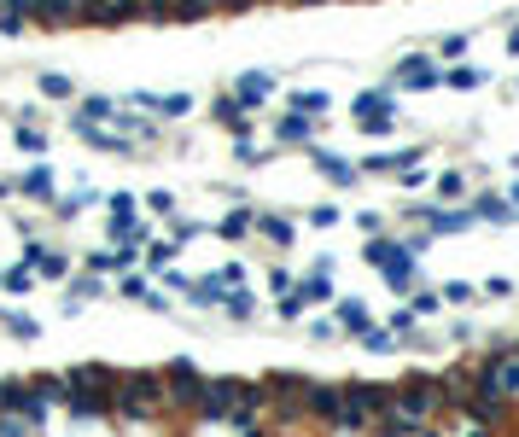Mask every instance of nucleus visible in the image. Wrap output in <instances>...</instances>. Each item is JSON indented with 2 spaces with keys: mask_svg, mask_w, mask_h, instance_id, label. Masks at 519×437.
Returning a JSON list of instances; mask_svg holds the SVG:
<instances>
[{
  "mask_svg": "<svg viewBox=\"0 0 519 437\" xmlns=\"http://www.w3.org/2000/svg\"><path fill=\"white\" fill-rule=\"evenodd\" d=\"M315 129H321V123L298 117V111H280V117H275V146H310Z\"/></svg>",
  "mask_w": 519,
  "mask_h": 437,
  "instance_id": "a211bd4d",
  "label": "nucleus"
},
{
  "mask_svg": "<svg viewBox=\"0 0 519 437\" xmlns=\"http://www.w3.org/2000/svg\"><path fill=\"white\" fill-rule=\"evenodd\" d=\"M140 269V251L135 245H105V251H88V274H135Z\"/></svg>",
  "mask_w": 519,
  "mask_h": 437,
  "instance_id": "9b49d317",
  "label": "nucleus"
},
{
  "mask_svg": "<svg viewBox=\"0 0 519 437\" xmlns=\"http://www.w3.org/2000/svg\"><path fill=\"white\" fill-rule=\"evenodd\" d=\"M467 199V169H444V175H432V204H455Z\"/></svg>",
  "mask_w": 519,
  "mask_h": 437,
  "instance_id": "aec40b11",
  "label": "nucleus"
},
{
  "mask_svg": "<svg viewBox=\"0 0 519 437\" xmlns=\"http://www.w3.org/2000/svg\"><path fill=\"white\" fill-rule=\"evenodd\" d=\"M257 239H263L269 251H292V239H298V216L263 210V216H257Z\"/></svg>",
  "mask_w": 519,
  "mask_h": 437,
  "instance_id": "f8f14e48",
  "label": "nucleus"
},
{
  "mask_svg": "<svg viewBox=\"0 0 519 437\" xmlns=\"http://www.w3.org/2000/svg\"><path fill=\"white\" fill-rule=\"evenodd\" d=\"M30 286H35L30 269H6V274H0V292H30Z\"/></svg>",
  "mask_w": 519,
  "mask_h": 437,
  "instance_id": "473e14b6",
  "label": "nucleus"
},
{
  "mask_svg": "<svg viewBox=\"0 0 519 437\" xmlns=\"http://www.w3.org/2000/svg\"><path fill=\"white\" fill-rule=\"evenodd\" d=\"M12 187H18L24 199H47V204H53V187H59V175H53V164H35V169H24Z\"/></svg>",
  "mask_w": 519,
  "mask_h": 437,
  "instance_id": "6ab92c4d",
  "label": "nucleus"
},
{
  "mask_svg": "<svg viewBox=\"0 0 519 437\" xmlns=\"http://www.w3.org/2000/svg\"><path fill=\"white\" fill-rule=\"evenodd\" d=\"M391 94H426V88H444V59L426 47V53H403L397 65H391V82H385Z\"/></svg>",
  "mask_w": 519,
  "mask_h": 437,
  "instance_id": "20e7f679",
  "label": "nucleus"
},
{
  "mask_svg": "<svg viewBox=\"0 0 519 437\" xmlns=\"http://www.w3.org/2000/svg\"><path fill=\"white\" fill-rule=\"evenodd\" d=\"M467 47H473V41H467V35H444V41H438V47H432V53H438V59H461V53H467Z\"/></svg>",
  "mask_w": 519,
  "mask_h": 437,
  "instance_id": "f704fd0d",
  "label": "nucleus"
},
{
  "mask_svg": "<svg viewBox=\"0 0 519 437\" xmlns=\"http://www.w3.org/2000/svg\"><path fill=\"white\" fill-rule=\"evenodd\" d=\"M467 210H473V222H490V228H508V222H519V210L502 193H479V199H467Z\"/></svg>",
  "mask_w": 519,
  "mask_h": 437,
  "instance_id": "dca6fc26",
  "label": "nucleus"
},
{
  "mask_svg": "<svg viewBox=\"0 0 519 437\" xmlns=\"http://www.w3.org/2000/svg\"><path fill=\"white\" fill-rule=\"evenodd\" d=\"M310 222H315V228H339V222H345V210H339V204H315Z\"/></svg>",
  "mask_w": 519,
  "mask_h": 437,
  "instance_id": "72a5a7b5",
  "label": "nucleus"
},
{
  "mask_svg": "<svg viewBox=\"0 0 519 437\" xmlns=\"http://www.w3.org/2000/svg\"><path fill=\"white\" fill-rule=\"evenodd\" d=\"M257 216H263V210H257L251 199H240L234 210H228V216H222V222H216V239H228V245L251 239V234H257Z\"/></svg>",
  "mask_w": 519,
  "mask_h": 437,
  "instance_id": "ddd939ff",
  "label": "nucleus"
},
{
  "mask_svg": "<svg viewBox=\"0 0 519 437\" xmlns=\"http://www.w3.org/2000/svg\"><path fill=\"white\" fill-rule=\"evenodd\" d=\"M310 164L321 181H333V187H356L362 181V169L350 164V158H339V152H310Z\"/></svg>",
  "mask_w": 519,
  "mask_h": 437,
  "instance_id": "2eb2a0df",
  "label": "nucleus"
},
{
  "mask_svg": "<svg viewBox=\"0 0 519 437\" xmlns=\"http://www.w3.org/2000/svg\"><path fill=\"white\" fill-rule=\"evenodd\" d=\"M111 426H170L164 373L158 368H117V385H111Z\"/></svg>",
  "mask_w": 519,
  "mask_h": 437,
  "instance_id": "f257e3e1",
  "label": "nucleus"
},
{
  "mask_svg": "<svg viewBox=\"0 0 519 437\" xmlns=\"http://www.w3.org/2000/svg\"><path fill=\"white\" fill-rule=\"evenodd\" d=\"M0 333H12V338H41V321L35 315H24V309H0Z\"/></svg>",
  "mask_w": 519,
  "mask_h": 437,
  "instance_id": "5701e85b",
  "label": "nucleus"
},
{
  "mask_svg": "<svg viewBox=\"0 0 519 437\" xmlns=\"http://www.w3.org/2000/svg\"><path fill=\"white\" fill-rule=\"evenodd\" d=\"M415 216L426 222V234H432V239H450V234H467V228H479L467 204H415Z\"/></svg>",
  "mask_w": 519,
  "mask_h": 437,
  "instance_id": "6e6552de",
  "label": "nucleus"
},
{
  "mask_svg": "<svg viewBox=\"0 0 519 437\" xmlns=\"http://www.w3.org/2000/svg\"><path fill=\"white\" fill-rule=\"evenodd\" d=\"M292 6H321V0H292Z\"/></svg>",
  "mask_w": 519,
  "mask_h": 437,
  "instance_id": "ea45409f",
  "label": "nucleus"
},
{
  "mask_svg": "<svg viewBox=\"0 0 519 437\" xmlns=\"http://www.w3.org/2000/svg\"><path fill=\"white\" fill-rule=\"evenodd\" d=\"M409 315H415V321H432V315H444V298H438V286H415V292H409Z\"/></svg>",
  "mask_w": 519,
  "mask_h": 437,
  "instance_id": "393cba45",
  "label": "nucleus"
},
{
  "mask_svg": "<svg viewBox=\"0 0 519 437\" xmlns=\"http://www.w3.org/2000/svg\"><path fill=\"white\" fill-rule=\"evenodd\" d=\"M438 298H444V309H467V303H479V286L473 280H444Z\"/></svg>",
  "mask_w": 519,
  "mask_h": 437,
  "instance_id": "bb28decb",
  "label": "nucleus"
},
{
  "mask_svg": "<svg viewBox=\"0 0 519 437\" xmlns=\"http://www.w3.org/2000/svg\"><path fill=\"white\" fill-rule=\"evenodd\" d=\"M240 391H245L240 373H210L205 391H199V420H228L240 408Z\"/></svg>",
  "mask_w": 519,
  "mask_h": 437,
  "instance_id": "0eeeda50",
  "label": "nucleus"
},
{
  "mask_svg": "<svg viewBox=\"0 0 519 437\" xmlns=\"http://www.w3.org/2000/svg\"><path fill=\"white\" fill-rule=\"evenodd\" d=\"M216 18V0H175L170 24H210Z\"/></svg>",
  "mask_w": 519,
  "mask_h": 437,
  "instance_id": "a878e982",
  "label": "nucleus"
},
{
  "mask_svg": "<svg viewBox=\"0 0 519 437\" xmlns=\"http://www.w3.org/2000/svg\"><path fill=\"white\" fill-rule=\"evenodd\" d=\"M164 403H170V426H187V420H199V391H205L210 373L193 362V356H175L164 362Z\"/></svg>",
  "mask_w": 519,
  "mask_h": 437,
  "instance_id": "f03ea898",
  "label": "nucleus"
},
{
  "mask_svg": "<svg viewBox=\"0 0 519 437\" xmlns=\"http://www.w3.org/2000/svg\"><path fill=\"white\" fill-rule=\"evenodd\" d=\"M228 94H234V100H240L245 111H263V105H269V100H275V94H280V82H275V76H269V70H240Z\"/></svg>",
  "mask_w": 519,
  "mask_h": 437,
  "instance_id": "1a4fd4ad",
  "label": "nucleus"
},
{
  "mask_svg": "<svg viewBox=\"0 0 519 437\" xmlns=\"http://www.w3.org/2000/svg\"><path fill=\"white\" fill-rule=\"evenodd\" d=\"M140 210H146V216H181V199H175L170 187H152V193H140Z\"/></svg>",
  "mask_w": 519,
  "mask_h": 437,
  "instance_id": "b1692460",
  "label": "nucleus"
},
{
  "mask_svg": "<svg viewBox=\"0 0 519 437\" xmlns=\"http://www.w3.org/2000/svg\"><path fill=\"white\" fill-rule=\"evenodd\" d=\"M12 140H18L24 152H47V135H41V129H30V123H18V129H12Z\"/></svg>",
  "mask_w": 519,
  "mask_h": 437,
  "instance_id": "7c9ffc66",
  "label": "nucleus"
},
{
  "mask_svg": "<svg viewBox=\"0 0 519 437\" xmlns=\"http://www.w3.org/2000/svg\"><path fill=\"white\" fill-rule=\"evenodd\" d=\"M286 111H298V117L321 123V117L333 111V94H321V88H286Z\"/></svg>",
  "mask_w": 519,
  "mask_h": 437,
  "instance_id": "f3484780",
  "label": "nucleus"
},
{
  "mask_svg": "<svg viewBox=\"0 0 519 437\" xmlns=\"http://www.w3.org/2000/svg\"><path fill=\"white\" fill-rule=\"evenodd\" d=\"M339 408H345V379H310V385H304V426H310L315 437L333 432Z\"/></svg>",
  "mask_w": 519,
  "mask_h": 437,
  "instance_id": "39448f33",
  "label": "nucleus"
},
{
  "mask_svg": "<svg viewBox=\"0 0 519 437\" xmlns=\"http://www.w3.org/2000/svg\"><path fill=\"white\" fill-rule=\"evenodd\" d=\"M362 350H368V356H391V350H403V338L391 333V327H380V321H374V327L362 333Z\"/></svg>",
  "mask_w": 519,
  "mask_h": 437,
  "instance_id": "cd10ccee",
  "label": "nucleus"
},
{
  "mask_svg": "<svg viewBox=\"0 0 519 437\" xmlns=\"http://www.w3.org/2000/svg\"><path fill=\"white\" fill-rule=\"evenodd\" d=\"M263 286H269V298H286V292H298V274L286 269V263H275V269H269V280H263Z\"/></svg>",
  "mask_w": 519,
  "mask_h": 437,
  "instance_id": "c756f323",
  "label": "nucleus"
},
{
  "mask_svg": "<svg viewBox=\"0 0 519 437\" xmlns=\"http://www.w3.org/2000/svg\"><path fill=\"white\" fill-rule=\"evenodd\" d=\"M234 158H240V164H269V140H257L245 129V135H234Z\"/></svg>",
  "mask_w": 519,
  "mask_h": 437,
  "instance_id": "c85d7f7f",
  "label": "nucleus"
},
{
  "mask_svg": "<svg viewBox=\"0 0 519 437\" xmlns=\"http://www.w3.org/2000/svg\"><path fill=\"white\" fill-rule=\"evenodd\" d=\"M24 269H30L35 280H70V269H76V263H70L65 251H53V245L30 239V245H24Z\"/></svg>",
  "mask_w": 519,
  "mask_h": 437,
  "instance_id": "9d476101",
  "label": "nucleus"
},
{
  "mask_svg": "<svg viewBox=\"0 0 519 437\" xmlns=\"http://www.w3.org/2000/svg\"><path fill=\"white\" fill-rule=\"evenodd\" d=\"M333 327H339L345 338H362L368 327H374V315H368V303L362 298H339L333 303Z\"/></svg>",
  "mask_w": 519,
  "mask_h": 437,
  "instance_id": "4468645a",
  "label": "nucleus"
},
{
  "mask_svg": "<svg viewBox=\"0 0 519 437\" xmlns=\"http://www.w3.org/2000/svg\"><path fill=\"white\" fill-rule=\"evenodd\" d=\"M479 292H485V298H508V292H514V280H502V274H490L485 286H479Z\"/></svg>",
  "mask_w": 519,
  "mask_h": 437,
  "instance_id": "e433bc0d",
  "label": "nucleus"
},
{
  "mask_svg": "<svg viewBox=\"0 0 519 437\" xmlns=\"http://www.w3.org/2000/svg\"><path fill=\"white\" fill-rule=\"evenodd\" d=\"M362 263L380 274L391 292H409V286H415V269H420V257H415V251H409L403 239H385V234L362 245Z\"/></svg>",
  "mask_w": 519,
  "mask_h": 437,
  "instance_id": "7ed1b4c3",
  "label": "nucleus"
},
{
  "mask_svg": "<svg viewBox=\"0 0 519 437\" xmlns=\"http://www.w3.org/2000/svg\"><path fill=\"white\" fill-rule=\"evenodd\" d=\"M251 6H263V0H216V18H240Z\"/></svg>",
  "mask_w": 519,
  "mask_h": 437,
  "instance_id": "c9c22d12",
  "label": "nucleus"
},
{
  "mask_svg": "<svg viewBox=\"0 0 519 437\" xmlns=\"http://www.w3.org/2000/svg\"><path fill=\"white\" fill-rule=\"evenodd\" d=\"M502 199H508V204H514V210H519V181H514V187H508V193H502Z\"/></svg>",
  "mask_w": 519,
  "mask_h": 437,
  "instance_id": "58836bf2",
  "label": "nucleus"
},
{
  "mask_svg": "<svg viewBox=\"0 0 519 437\" xmlns=\"http://www.w3.org/2000/svg\"><path fill=\"white\" fill-rule=\"evenodd\" d=\"M356 228H362L368 239H380L385 234V210H356Z\"/></svg>",
  "mask_w": 519,
  "mask_h": 437,
  "instance_id": "2f4dec72",
  "label": "nucleus"
},
{
  "mask_svg": "<svg viewBox=\"0 0 519 437\" xmlns=\"http://www.w3.org/2000/svg\"><path fill=\"white\" fill-rule=\"evenodd\" d=\"M490 70L485 65H450L444 70V88H455V94H473V88H485Z\"/></svg>",
  "mask_w": 519,
  "mask_h": 437,
  "instance_id": "412c9836",
  "label": "nucleus"
},
{
  "mask_svg": "<svg viewBox=\"0 0 519 437\" xmlns=\"http://www.w3.org/2000/svg\"><path fill=\"white\" fill-rule=\"evenodd\" d=\"M508 59H519V18L508 24Z\"/></svg>",
  "mask_w": 519,
  "mask_h": 437,
  "instance_id": "4c0bfd02",
  "label": "nucleus"
},
{
  "mask_svg": "<svg viewBox=\"0 0 519 437\" xmlns=\"http://www.w3.org/2000/svg\"><path fill=\"white\" fill-rule=\"evenodd\" d=\"M35 94H41V100H82V94H76V82L59 76V70H41V76H35Z\"/></svg>",
  "mask_w": 519,
  "mask_h": 437,
  "instance_id": "4be33fe9",
  "label": "nucleus"
},
{
  "mask_svg": "<svg viewBox=\"0 0 519 437\" xmlns=\"http://www.w3.org/2000/svg\"><path fill=\"white\" fill-rule=\"evenodd\" d=\"M350 117H356V129H368V135H391V123H397V94H391V88H368V94L350 100Z\"/></svg>",
  "mask_w": 519,
  "mask_h": 437,
  "instance_id": "423d86ee",
  "label": "nucleus"
}]
</instances>
